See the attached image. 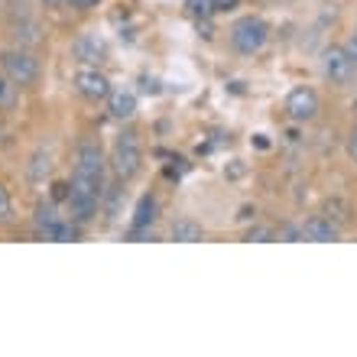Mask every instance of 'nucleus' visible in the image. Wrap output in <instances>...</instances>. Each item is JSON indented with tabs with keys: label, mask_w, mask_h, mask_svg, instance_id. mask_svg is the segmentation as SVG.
<instances>
[{
	"label": "nucleus",
	"mask_w": 357,
	"mask_h": 357,
	"mask_svg": "<svg viewBox=\"0 0 357 357\" xmlns=\"http://www.w3.org/2000/svg\"><path fill=\"white\" fill-rule=\"evenodd\" d=\"M75 91L85 98V101L98 104V101H107L111 98V82H107V75L104 72H98L94 66H85L75 72Z\"/></svg>",
	"instance_id": "obj_7"
},
{
	"label": "nucleus",
	"mask_w": 357,
	"mask_h": 357,
	"mask_svg": "<svg viewBox=\"0 0 357 357\" xmlns=\"http://www.w3.org/2000/svg\"><path fill=\"white\" fill-rule=\"evenodd\" d=\"M10 221H13V198L7 185H0V225H10Z\"/></svg>",
	"instance_id": "obj_17"
},
{
	"label": "nucleus",
	"mask_w": 357,
	"mask_h": 357,
	"mask_svg": "<svg viewBox=\"0 0 357 357\" xmlns=\"http://www.w3.org/2000/svg\"><path fill=\"white\" fill-rule=\"evenodd\" d=\"M286 117H289L292 123H309L319 117L321 111V101H319V91L309 85H299V88H292L289 94H286Z\"/></svg>",
	"instance_id": "obj_6"
},
{
	"label": "nucleus",
	"mask_w": 357,
	"mask_h": 357,
	"mask_svg": "<svg viewBox=\"0 0 357 357\" xmlns=\"http://www.w3.org/2000/svg\"><path fill=\"white\" fill-rule=\"evenodd\" d=\"M344 49H348V56L354 59V66H357V33H351V39L344 43Z\"/></svg>",
	"instance_id": "obj_26"
},
{
	"label": "nucleus",
	"mask_w": 357,
	"mask_h": 357,
	"mask_svg": "<svg viewBox=\"0 0 357 357\" xmlns=\"http://www.w3.org/2000/svg\"><path fill=\"white\" fill-rule=\"evenodd\" d=\"M185 7L195 13V17H215V7L211 0H185Z\"/></svg>",
	"instance_id": "obj_20"
},
{
	"label": "nucleus",
	"mask_w": 357,
	"mask_h": 357,
	"mask_svg": "<svg viewBox=\"0 0 357 357\" xmlns=\"http://www.w3.org/2000/svg\"><path fill=\"white\" fill-rule=\"evenodd\" d=\"M68 52H72V59H75V62H82V66H101L104 59H107V46H104V39H98V36H78L75 43H72V49H68Z\"/></svg>",
	"instance_id": "obj_8"
},
{
	"label": "nucleus",
	"mask_w": 357,
	"mask_h": 357,
	"mask_svg": "<svg viewBox=\"0 0 357 357\" xmlns=\"http://www.w3.org/2000/svg\"><path fill=\"white\" fill-rule=\"evenodd\" d=\"M111 169L117 182H130V178L140 176L143 169V146H140V137L133 130H123L117 140H114V150H111Z\"/></svg>",
	"instance_id": "obj_2"
},
{
	"label": "nucleus",
	"mask_w": 357,
	"mask_h": 357,
	"mask_svg": "<svg viewBox=\"0 0 357 357\" xmlns=\"http://www.w3.org/2000/svg\"><path fill=\"white\" fill-rule=\"evenodd\" d=\"M107 166L111 160L104 156V146L98 140H82L75 150V169H72V188L104 202L107 192Z\"/></svg>",
	"instance_id": "obj_1"
},
{
	"label": "nucleus",
	"mask_w": 357,
	"mask_h": 357,
	"mask_svg": "<svg viewBox=\"0 0 357 357\" xmlns=\"http://www.w3.org/2000/svg\"><path fill=\"white\" fill-rule=\"evenodd\" d=\"M241 0H211V7H215V13H231V10L237 7Z\"/></svg>",
	"instance_id": "obj_23"
},
{
	"label": "nucleus",
	"mask_w": 357,
	"mask_h": 357,
	"mask_svg": "<svg viewBox=\"0 0 357 357\" xmlns=\"http://www.w3.org/2000/svg\"><path fill=\"white\" fill-rule=\"evenodd\" d=\"M172 241H182V244H195V241H205V227L192 221V218H178L169 231Z\"/></svg>",
	"instance_id": "obj_12"
},
{
	"label": "nucleus",
	"mask_w": 357,
	"mask_h": 357,
	"mask_svg": "<svg viewBox=\"0 0 357 357\" xmlns=\"http://www.w3.org/2000/svg\"><path fill=\"white\" fill-rule=\"evenodd\" d=\"M107 104H111V117H117V121H130L137 114V98L130 91H111Z\"/></svg>",
	"instance_id": "obj_13"
},
{
	"label": "nucleus",
	"mask_w": 357,
	"mask_h": 357,
	"mask_svg": "<svg viewBox=\"0 0 357 357\" xmlns=\"http://www.w3.org/2000/svg\"><path fill=\"white\" fill-rule=\"evenodd\" d=\"M247 241H260V244H266V241H280V234L273 231V227H264V225H257L247 231Z\"/></svg>",
	"instance_id": "obj_19"
},
{
	"label": "nucleus",
	"mask_w": 357,
	"mask_h": 357,
	"mask_svg": "<svg viewBox=\"0 0 357 357\" xmlns=\"http://www.w3.org/2000/svg\"><path fill=\"white\" fill-rule=\"evenodd\" d=\"M321 215H328L338 227H344V225H351V215H354V211H351V205L344 202V198L331 195L328 202H325V211H321Z\"/></svg>",
	"instance_id": "obj_15"
},
{
	"label": "nucleus",
	"mask_w": 357,
	"mask_h": 357,
	"mask_svg": "<svg viewBox=\"0 0 357 357\" xmlns=\"http://www.w3.org/2000/svg\"><path fill=\"white\" fill-rule=\"evenodd\" d=\"M266 39H270V23L264 17H254V13L234 20V26H231V46L241 56H257L266 46Z\"/></svg>",
	"instance_id": "obj_3"
},
{
	"label": "nucleus",
	"mask_w": 357,
	"mask_h": 357,
	"mask_svg": "<svg viewBox=\"0 0 357 357\" xmlns=\"http://www.w3.org/2000/svg\"><path fill=\"white\" fill-rule=\"evenodd\" d=\"M49 172H52V156H49L46 150L33 153V160H29V166H26V178H29V182H46Z\"/></svg>",
	"instance_id": "obj_14"
},
{
	"label": "nucleus",
	"mask_w": 357,
	"mask_h": 357,
	"mask_svg": "<svg viewBox=\"0 0 357 357\" xmlns=\"http://www.w3.org/2000/svg\"><path fill=\"white\" fill-rule=\"evenodd\" d=\"M56 208L52 205H36V218H33V221H36V231H43V227L46 225H52V221H56Z\"/></svg>",
	"instance_id": "obj_18"
},
{
	"label": "nucleus",
	"mask_w": 357,
	"mask_h": 357,
	"mask_svg": "<svg viewBox=\"0 0 357 357\" xmlns=\"http://www.w3.org/2000/svg\"><path fill=\"white\" fill-rule=\"evenodd\" d=\"M348 156H351V162L357 166V127L351 130V137H348Z\"/></svg>",
	"instance_id": "obj_25"
},
{
	"label": "nucleus",
	"mask_w": 357,
	"mask_h": 357,
	"mask_svg": "<svg viewBox=\"0 0 357 357\" xmlns=\"http://www.w3.org/2000/svg\"><path fill=\"white\" fill-rule=\"evenodd\" d=\"M0 72L7 78H13L20 88H33L43 75L39 59L26 49H0Z\"/></svg>",
	"instance_id": "obj_4"
},
{
	"label": "nucleus",
	"mask_w": 357,
	"mask_h": 357,
	"mask_svg": "<svg viewBox=\"0 0 357 357\" xmlns=\"http://www.w3.org/2000/svg\"><path fill=\"white\" fill-rule=\"evenodd\" d=\"M72 195V182H56L52 185V202H68Z\"/></svg>",
	"instance_id": "obj_21"
},
{
	"label": "nucleus",
	"mask_w": 357,
	"mask_h": 357,
	"mask_svg": "<svg viewBox=\"0 0 357 357\" xmlns=\"http://www.w3.org/2000/svg\"><path fill=\"white\" fill-rule=\"evenodd\" d=\"M276 234H280V241H305V234H302V227H280V231H276Z\"/></svg>",
	"instance_id": "obj_22"
},
{
	"label": "nucleus",
	"mask_w": 357,
	"mask_h": 357,
	"mask_svg": "<svg viewBox=\"0 0 357 357\" xmlns=\"http://www.w3.org/2000/svg\"><path fill=\"white\" fill-rule=\"evenodd\" d=\"M302 234L305 241H319V244H331V241H338L341 227L331 221L328 215H312L305 225H302Z\"/></svg>",
	"instance_id": "obj_9"
},
{
	"label": "nucleus",
	"mask_w": 357,
	"mask_h": 357,
	"mask_svg": "<svg viewBox=\"0 0 357 357\" xmlns=\"http://www.w3.org/2000/svg\"><path fill=\"white\" fill-rule=\"evenodd\" d=\"M156 211H160V202H156V195H146L137 202V211H133V234H140L143 227H150L153 221H156Z\"/></svg>",
	"instance_id": "obj_11"
},
{
	"label": "nucleus",
	"mask_w": 357,
	"mask_h": 357,
	"mask_svg": "<svg viewBox=\"0 0 357 357\" xmlns=\"http://www.w3.org/2000/svg\"><path fill=\"white\" fill-rule=\"evenodd\" d=\"M20 104V85L0 72V114H10Z\"/></svg>",
	"instance_id": "obj_16"
},
{
	"label": "nucleus",
	"mask_w": 357,
	"mask_h": 357,
	"mask_svg": "<svg viewBox=\"0 0 357 357\" xmlns=\"http://www.w3.org/2000/svg\"><path fill=\"white\" fill-rule=\"evenodd\" d=\"M68 215H72V221L75 225H88L94 215H98V208H101V202L98 198H91V195H85V192H75L72 188V195H68Z\"/></svg>",
	"instance_id": "obj_10"
},
{
	"label": "nucleus",
	"mask_w": 357,
	"mask_h": 357,
	"mask_svg": "<svg viewBox=\"0 0 357 357\" xmlns=\"http://www.w3.org/2000/svg\"><path fill=\"white\" fill-rule=\"evenodd\" d=\"M66 3H68L72 10H82V13H85V10H94V7H98L101 0H66Z\"/></svg>",
	"instance_id": "obj_24"
},
{
	"label": "nucleus",
	"mask_w": 357,
	"mask_h": 357,
	"mask_svg": "<svg viewBox=\"0 0 357 357\" xmlns=\"http://www.w3.org/2000/svg\"><path fill=\"white\" fill-rule=\"evenodd\" d=\"M46 7H59V3H66V0H43Z\"/></svg>",
	"instance_id": "obj_27"
},
{
	"label": "nucleus",
	"mask_w": 357,
	"mask_h": 357,
	"mask_svg": "<svg viewBox=\"0 0 357 357\" xmlns=\"http://www.w3.org/2000/svg\"><path fill=\"white\" fill-rule=\"evenodd\" d=\"M321 75L328 78L331 85H351L357 75V66H354V59L348 56V49L344 46H328L325 52H321Z\"/></svg>",
	"instance_id": "obj_5"
}]
</instances>
